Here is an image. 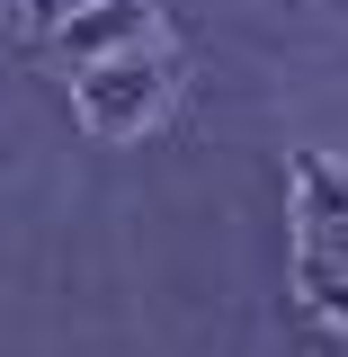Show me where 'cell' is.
<instances>
[{
	"label": "cell",
	"instance_id": "cell-2",
	"mask_svg": "<svg viewBox=\"0 0 348 357\" xmlns=\"http://www.w3.org/2000/svg\"><path fill=\"white\" fill-rule=\"evenodd\" d=\"M170 98H179V54H170V36L116 45V54L72 63V107H81V126L98 134V143H134V134H152L161 116H170Z\"/></svg>",
	"mask_w": 348,
	"mask_h": 357
},
{
	"label": "cell",
	"instance_id": "cell-3",
	"mask_svg": "<svg viewBox=\"0 0 348 357\" xmlns=\"http://www.w3.org/2000/svg\"><path fill=\"white\" fill-rule=\"evenodd\" d=\"M161 36V9L152 0H72L45 18V45L63 63H89V54H116V45H152Z\"/></svg>",
	"mask_w": 348,
	"mask_h": 357
},
{
	"label": "cell",
	"instance_id": "cell-1",
	"mask_svg": "<svg viewBox=\"0 0 348 357\" xmlns=\"http://www.w3.org/2000/svg\"><path fill=\"white\" fill-rule=\"evenodd\" d=\"M286 277L312 321L348 331V170L331 152L286 161Z\"/></svg>",
	"mask_w": 348,
	"mask_h": 357
}]
</instances>
